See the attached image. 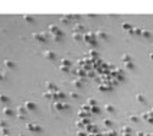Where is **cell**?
<instances>
[{
	"mask_svg": "<svg viewBox=\"0 0 153 136\" xmlns=\"http://www.w3.org/2000/svg\"><path fill=\"white\" fill-rule=\"evenodd\" d=\"M43 55H45V58H55V55H53V52L52 51H45L43 52Z\"/></svg>",
	"mask_w": 153,
	"mask_h": 136,
	"instance_id": "6da1fadb",
	"label": "cell"
},
{
	"mask_svg": "<svg viewBox=\"0 0 153 136\" xmlns=\"http://www.w3.org/2000/svg\"><path fill=\"white\" fill-rule=\"evenodd\" d=\"M25 106L27 107V109H29V110H33L35 107H36V106H35V103H32V102H26Z\"/></svg>",
	"mask_w": 153,
	"mask_h": 136,
	"instance_id": "7a4b0ae2",
	"label": "cell"
},
{
	"mask_svg": "<svg viewBox=\"0 0 153 136\" xmlns=\"http://www.w3.org/2000/svg\"><path fill=\"white\" fill-rule=\"evenodd\" d=\"M4 65H6L7 68H13L15 67V62H13V61H10V60H6L4 61Z\"/></svg>",
	"mask_w": 153,
	"mask_h": 136,
	"instance_id": "3957f363",
	"label": "cell"
},
{
	"mask_svg": "<svg viewBox=\"0 0 153 136\" xmlns=\"http://www.w3.org/2000/svg\"><path fill=\"white\" fill-rule=\"evenodd\" d=\"M49 31H51L52 34H56V32H58L59 29H58V28H56L55 25H49Z\"/></svg>",
	"mask_w": 153,
	"mask_h": 136,
	"instance_id": "277c9868",
	"label": "cell"
},
{
	"mask_svg": "<svg viewBox=\"0 0 153 136\" xmlns=\"http://www.w3.org/2000/svg\"><path fill=\"white\" fill-rule=\"evenodd\" d=\"M23 19H25L26 22H32V20H33V16H32V15H25Z\"/></svg>",
	"mask_w": 153,
	"mask_h": 136,
	"instance_id": "5b68a950",
	"label": "cell"
},
{
	"mask_svg": "<svg viewBox=\"0 0 153 136\" xmlns=\"http://www.w3.org/2000/svg\"><path fill=\"white\" fill-rule=\"evenodd\" d=\"M3 113H4V114H7V116H10L13 111H12V109H9V107H4V109H3Z\"/></svg>",
	"mask_w": 153,
	"mask_h": 136,
	"instance_id": "8992f818",
	"label": "cell"
},
{
	"mask_svg": "<svg viewBox=\"0 0 153 136\" xmlns=\"http://www.w3.org/2000/svg\"><path fill=\"white\" fill-rule=\"evenodd\" d=\"M33 38H36V39H39L41 42H43V36H42V35H39V34H33Z\"/></svg>",
	"mask_w": 153,
	"mask_h": 136,
	"instance_id": "52a82bcc",
	"label": "cell"
},
{
	"mask_svg": "<svg viewBox=\"0 0 153 136\" xmlns=\"http://www.w3.org/2000/svg\"><path fill=\"white\" fill-rule=\"evenodd\" d=\"M7 96H4V94H0V102H7Z\"/></svg>",
	"mask_w": 153,
	"mask_h": 136,
	"instance_id": "ba28073f",
	"label": "cell"
},
{
	"mask_svg": "<svg viewBox=\"0 0 153 136\" xmlns=\"http://www.w3.org/2000/svg\"><path fill=\"white\" fill-rule=\"evenodd\" d=\"M4 78H6V75L3 72H0V80H4Z\"/></svg>",
	"mask_w": 153,
	"mask_h": 136,
	"instance_id": "9c48e42d",
	"label": "cell"
},
{
	"mask_svg": "<svg viewBox=\"0 0 153 136\" xmlns=\"http://www.w3.org/2000/svg\"><path fill=\"white\" fill-rule=\"evenodd\" d=\"M0 126H6V122L4 120H0Z\"/></svg>",
	"mask_w": 153,
	"mask_h": 136,
	"instance_id": "30bf717a",
	"label": "cell"
}]
</instances>
